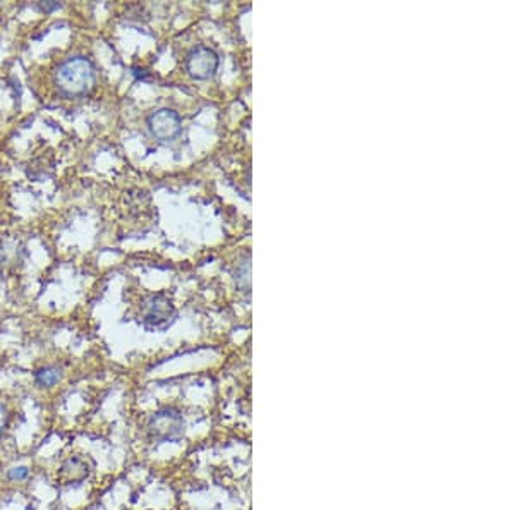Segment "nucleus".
Returning <instances> with one entry per match:
<instances>
[{"instance_id":"8","label":"nucleus","mask_w":515,"mask_h":510,"mask_svg":"<svg viewBox=\"0 0 515 510\" xmlns=\"http://www.w3.org/2000/svg\"><path fill=\"white\" fill-rule=\"evenodd\" d=\"M28 474H30V471H28V467L21 466V467H14V469L9 471V480H26Z\"/></svg>"},{"instance_id":"10","label":"nucleus","mask_w":515,"mask_h":510,"mask_svg":"<svg viewBox=\"0 0 515 510\" xmlns=\"http://www.w3.org/2000/svg\"><path fill=\"white\" fill-rule=\"evenodd\" d=\"M60 3L57 2H45V3H40V9L44 10V12H50V10L53 9H59Z\"/></svg>"},{"instance_id":"3","label":"nucleus","mask_w":515,"mask_h":510,"mask_svg":"<svg viewBox=\"0 0 515 510\" xmlns=\"http://www.w3.org/2000/svg\"><path fill=\"white\" fill-rule=\"evenodd\" d=\"M220 66L218 53L205 45H198L191 50L184 60V69L193 80L206 81L215 76Z\"/></svg>"},{"instance_id":"7","label":"nucleus","mask_w":515,"mask_h":510,"mask_svg":"<svg viewBox=\"0 0 515 510\" xmlns=\"http://www.w3.org/2000/svg\"><path fill=\"white\" fill-rule=\"evenodd\" d=\"M60 378H62V373L55 366H45V368H40L35 373V380L40 387H53V385L59 383Z\"/></svg>"},{"instance_id":"1","label":"nucleus","mask_w":515,"mask_h":510,"mask_svg":"<svg viewBox=\"0 0 515 510\" xmlns=\"http://www.w3.org/2000/svg\"><path fill=\"white\" fill-rule=\"evenodd\" d=\"M53 84L66 98L90 95L97 84V66L86 55H71L53 71Z\"/></svg>"},{"instance_id":"5","label":"nucleus","mask_w":515,"mask_h":510,"mask_svg":"<svg viewBox=\"0 0 515 510\" xmlns=\"http://www.w3.org/2000/svg\"><path fill=\"white\" fill-rule=\"evenodd\" d=\"M147 124L151 136L158 141H170V139L179 136L180 129H182V119L172 109L155 110L148 116Z\"/></svg>"},{"instance_id":"9","label":"nucleus","mask_w":515,"mask_h":510,"mask_svg":"<svg viewBox=\"0 0 515 510\" xmlns=\"http://www.w3.org/2000/svg\"><path fill=\"white\" fill-rule=\"evenodd\" d=\"M7 423H9V415H7V409L3 408V404H0V437L6 431Z\"/></svg>"},{"instance_id":"6","label":"nucleus","mask_w":515,"mask_h":510,"mask_svg":"<svg viewBox=\"0 0 515 510\" xmlns=\"http://www.w3.org/2000/svg\"><path fill=\"white\" fill-rule=\"evenodd\" d=\"M90 464L83 457H69L62 462L57 476L62 481V484H81L90 476Z\"/></svg>"},{"instance_id":"4","label":"nucleus","mask_w":515,"mask_h":510,"mask_svg":"<svg viewBox=\"0 0 515 510\" xmlns=\"http://www.w3.org/2000/svg\"><path fill=\"white\" fill-rule=\"evenodd\" d=\"M141 320L148 330H165L176 322V308L163 294L151 295L144 302Z\"/></svg>"},{"instance_id":"2","label":"nucleus","mask_w":515,"mask_h":510,"mask_svg":"<svg viewBox=\"0 0 515 510\" xmlns=\"http://www.w3.org/2000/svg\"><path fill=\"white\" fill-rule=\"evenodd\" d=\"M184 417L174 409H162L151 415L148 421V433L156 441H177L184 435Z\"/></svg>"}]
</instances>
